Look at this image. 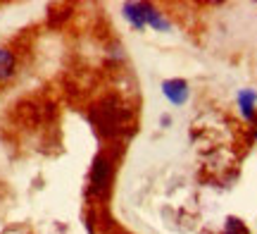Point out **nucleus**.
I'll list each match as a JSON object with an SVG mask.
<instances>
[{"label": "nucleus", "mask_w": 257, "mask_h": 234, "mask_svg": "<svg viewBox=\"0 0 257 234\" xmlns=\"http://www.w3.org/2000/svg\"><path fill=\"white\" fill-rule=\"evenodd\" d=\"M91 122L95 131L105 136V139H119L121 134L126 131V124L131 120V110L128 105H124L117 96H107L102 98L98 105L91 108Z\"/></svg>", "instance_id": "obj_1"}, {"label": "nucleus", "mask_w": 257, "mask_h": 234, "mask_svg": "<svg viewBox=\"0 0 257 234\" xmlns=\"http://www.w3.org/2000/svg\"><path fill=\"white\" fill-rule=\"evenodd\" d=\"M114 179V158L107 153H98L93 158L91 165V177H88V194L91 196H107V191L112 187Z\"/></svg>", "instance_id": "obj_2"}, {"label": "nucleus", "mask_w": 257, "mask_h": 234, "mask_svg": "<svg viewBox=\"0 0 257 234\" xmlns=\"http://www.w3.org/2000/svg\"><path fill=\"white\" fill-rule=\"evenodd\" d=\"M162 94L169 103L184 105L188 101V84L184 79H167V82H162Z\"/></svg>", "instance_id": "obj_3"}, {"label": "nucleus", "mask_w": 257, "mask_h": 234, "mask_svg": "<svg viewBox=\"0 0 257 234\" xmlns=\"http://www.w3.org/2000/svg\"><path fill=\"white\" fill-rule=\"evenodd\" d=\"M124 17L131 22V27L143 31L148 27L146 24V3H124Z\"/></svg>", "instance_id": "obj_4"}, {"label": "nucleus", "mask_w": 257, "mask_h": 234, "mask_svg": "<svg viewBox=\"0 0 257 234\" xmlns=\"http://www.w3.org/2000/svg\"><path fill=\"white\" fill-rule=\"evenodd\" d=\"M17 72V57L10 48H0V82L12 79Z\"/></svg>", "instance_id": "obj_5"}, {"label": "nucleus", "mask_w": 257, "mask_h": 234, "mask_svg": "<svg viewBox=\"0 0 257 234\" xmlns=\"http://www.w3.org/2000/svg\"><path fill=\"white\" fill-rule=\"evenodd\" d=\"M255 103H257V91H252V89H243L238 94V108L240 113H243V117L245 120H255Z\"/></svg>", "instance_id": "obj_6"}, {"label": "nucleus", "mask_w": 257, "mask_h": 234, "mask_svg": "<svg viewBox=\"0 0 257 234\" xmlns=\"http://www.w3.org/2000/svg\"><path fill=\"white\" fill-rule=\"evenodd\" d=\"M146 24L157 29V31H169V27H172V24L165 19V15H162L160 10L153 8L150 3H146Z\"/></svg>", "instance_id": "obj_7"}, {"label": "nucleus", "mask_w": 257, "mask_h": 234, "mask_svg": "<svg viewBox=\"0 0 257 234\" xmlns=\"http://www.w3.org/2000/svg\"><path fill=\"white\" fill-rule=\"evenodd\" d=\"M224 234H250V229L245 227V222L240 217L229 215L226 217V225H224Z\"/></svg>", "instance_id": "obj_8"}, {"label": "nucleus", "mask_w": 257, "mask_h": 234, "mask_svg": "<svg viewBox=\"0 0 257 234\" xmlns=\"http://www.w3.org/2000/svg\"><path fill=\"white\" fill-rule=\"evenodd\" d=\"M169 124H172V117H169V115H165V117H162V127H169Z\"/></svg>", "instance_id": "obj_9"}, {"label": "nucleus", "mask_w": 257, "mask_h": 234, "mask_svg": "<svg viewBox=\"0 0 257 234\" xmlns=\"http://www.w3.org/2000/svg\"><path fill=\"white\" fill-rule=\"evenodd\" d=\"M255 136H257V129H255Z\"/></svg>", "instance_id": "obj_10"}]
</instances>
